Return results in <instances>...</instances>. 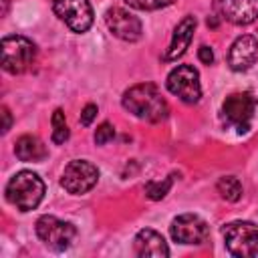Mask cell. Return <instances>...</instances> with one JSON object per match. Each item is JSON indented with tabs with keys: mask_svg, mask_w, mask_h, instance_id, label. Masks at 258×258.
<instances>
[{
	"mask_svg": "<svg viewBox=\"0 0 258 258\" xmlns=\"http://www.w3.org/2000/svg\"><path fill=\"white\" fill-rule=\"evenodd\" d=\"M0 50H2V69L10 75H20L28 71L36 58L34 42L22 34L4 36L0 42Z\"/></svg>",
	"mask_w": 258,
	"mask_h": 258,
	"instance_id": "3",
	"label": "cell"
},
{
	"mask_svg": "<svg viewBox=\"0 0 258 258\" xmlns=\"http://www.w3.org/2000/svg\"><path fill=\"white\" fill-rule=\"evenodd\" d=\"M167 91L181 99L183 103H198L202 97V85H200V73L191 64H177L167 75Z\"/></svg>",
	"mask_w": 258,
	"mask_h": 258,
	"instance_id": "7",
	"label": "cell"
},
{
	"mask_svg": "<svg viewBox=\"0 0 258 258\" xmlns=\"http://www.w3.org/2000/svg\"><path fill=\"white\" fill-rule=\"evenodd\" d=\"M52 141L54 143H64L69 139V125H67V119H64V113L62 109H54L52 113Z\"/></svg>",
	"mask_w": 258,
	"mask_h": 258,
	"instance_id": "19",
	"label": "cell"
},
{
	"mask_svg": "<svg viewBox=\"0 0 258 258\" xmlns=\"http://www.w3.org/2000/svg\"><path fill=\"white\" fill-rule=\"evenodd\" d=\"M14 153H16V157L20 161H42L48 155L44 143L34 135L18 137L16 143H14Z\"/></svg>",
	"mask_w": 258,
	"mask_h": 258,
	"instance_id": "16",
	"label": "cell"
},
{
	"mask_svg": "<svg viewBox=\"0 0 258 258\" xmlns=\"http://www.w3.org/2000/svg\"><path fill=\"white\" fill-rule=\"evenodd\" d=\"M224 244L232 256L246 258L258 254V226L248 220H236L222 228Z\"/></svg>",
	"mask_w": 258,
	"mask_h": 258,
	"instance_id": "5",
	"label": "cell"
},
{
	"mask_svg": "<svg viewBox=\"0 0 258 258\" xmlns=\"http://www.w3.org/2000/svg\"><path fill=\"white\" fill-rule=\"evenodd\" d=\"M121 103L131 115H135L141 121L159 123L169 115V105L161 95V91L157 89V85L153 83H139L129 87L123 93Z\"/></svg>",
	"mask_w": 258,
	"mask_h": 258,
	"instance_id": "1",
	"label": "cell"
},
{
	"mask_svg": "<svg viewBox=\"0 0 258 258\" xmlns=\"http://www.w3.org/2000/svg\"><path fill=\"white\" fill-rule=\"evenodd\" d=\"M171 183H173V177H163V179H153V181H147L145 183V196L149 200H163L167 196V191L171 189Z\"/></svg>",
	"mask_w": 258,
	"mask_h": 258,
	"instance_id": "18",
	"label": "cell"
},
{
	"mask_svg": "<svg viewBox=\"0 0 258 258\" xmlns=\"http://www.w3.org/2000/svg\"><path fill=\"white\" fill-rule=\"evenodd\" d=\"M97 181H99V169L87 159L71 161L60 175V185L73 196L87 194L97 185Z\"/></svg>",
	"mask_w": 258,
	"mask_h": 258,
	"instance_id": "8",
	"label": "cell"
},
{
	"mask_svg": "<svg viewBox=\"0 0 258 258\" xmlns=\"http://www.w3.org/2000/svg\"><path fill=\"white\" fill-rule=\"evenodd\" d=\"M2 117H4V125H2V133H8L10 131V125H12V119H10V111L6 107H2Z\"/></svg>",
	"mask_w": 258,
	"mask_h": 258,
	"instance_id": "24",
	"label": "cell"
},
{
	"mask_svg": "<svg viewBox=\"0 0 258 258\" xmlns=\"http://www.w3.org/2000/svg\"><path fill=\"white\" fill-rule=\"evenodd\" d=\"M133 248H135L137 256H157V258L169 256V248H167L163 236L151 228H143L135 234Z\"/></svg>",
	"mask_w": 258,
	"mask_h": 258,
	"instance_id": "15",
	"label": "cell"
},
{
	"mask_svg": "<svg viewBox=\"0 0 258 258\" xmlns=\"http://www.w3.org/2000/svg\"><path fill=\"white\" fill-rule=\"evenodd\" d=\"M44 198V181L38 173L22 169L14 173L6 183V200L20 212L34 210Z\"/></svg>",
	"mask_w": 258,
	"mask_h": 258,
	"instance_id": "2",
	"label": "cell"
},
{
	"mask_svg": "<svg viewBox=\"0 0 258 258\" xmlns=\"http://www.w3.org/2000/svg\"><path fill=\"white\" fill-rule=\"evenodd\" d=\"M36 236L46 248L54 252H62L71 248L77 236V228L71 222L58 220L56 216H40L36 220Z\"/></svg>",
	"mask_w": 258,
	"mask_h": 258,
	"instance_id": "6",
	"label": "cell"
},
{
	"mask_svg": "<svg viewBox=\"0 0 258 258\" xmlns=\"http://www.w3.org/2000/svg\"><path fill=\"white\" fill-rule=\"evenodd\" d=\"M115 137V127L111 125V123H101L97 129H95V143L97 145H105V143H109L111 139Z\"/></svg>",
	"mask_w": 258,
	"mask_h": 258,
	"instance_id": "21",
	"label": "cell"
},
{
	"mask_svg": "<svg viewBox=\"0 0 258 258\" xmlns=\"http://www.w3.org/2000/svg\"><path fill=\"white\" fill-rule=\"evenodd\" d=\"M198 58H200L204 64H212V62H214V50H212L210 46L202 44V46L198 48Z\"/></svg>",
	"mask_w": 258,
	"mask_h": 258,
	"instance_id": "23",
	"label": "cell"
},
{
	"mask_svg": "<svg viewBox=\"0 0 258 258\" xmlns=\"http://www.w3.org/2000/svg\"><path fill=\"white\" fill-rule=\"evenodd\" d=\"M218 18L232 24H250L258 20V0H214Z\"/></svg>",
	"mask_w": 258,
	"mask_h": 258,
	"instance_id": "12",
	"label": "cell"
},
{
	"mask_svg": "<svg viewBox=\"0 0 258 258\" xmlns=\"http://www.w3.org/2000/svg\"><path fill=\"white\" fill-rule=\"evenodd\" d=\"M216 187H218V194H220L226 202H238V200L242 198V194H244L240 179L234 177V175H224V177H220L218 183H216Z\"/></svg>",
	"mask_w": 258,
	"mask_h": 258,
	"instance_id": "17",
	"label": "cell"
},
{
	"mask_svg": "<svg viewBox=\"0 0 258 258\" xmlns=\"http://www.w3.org/2000/svg\"><path fill=\"white\" fill-rule=\"evenodd\" d=\"M175 0H125V4H129L135 10H159L165 6H171Z\"/></svg>",
	"mask_w": 258,
	"mask_h": 258,
	"instance_id": "20",
	"label": "cell"
},
{
	"mask_svg": "<svg viewBox=\"0 0 258 258\" xmlns=\"http://www.w3.org/2000/svg\"><path fill=\"white\" fill-rule=\"evenodd\" d=\"M169 234H171L173 242H177V244L200 246V244L208 242L210 228H208L206 220H202L200 216H196V214H181V216L171 220Z\"/></svg>",
	"mask_w": 258,
	"mask_h": 258,
	"instance_id": "9",
	"label": "cell"
},
{
	"mask_svg": "<svg viewBox=\"0 0 258 258\" xmlns=\"http://www.w3.org/2000/svg\"><path fill=\"white\" fill-rule=\"evenodd\" d=\"M95 117H97V105H93V103L85 105V109H83V113H81V125L89 127V125L95 121Z\"/></svg>",
	"mask_w": 258,
	"mask_h": 258,
	"instance_id": "22",
	"label": "cell"
},
{
	"mask_svg": "<svg viewBox=\"0 0 258 258\" xmlns=\"http://www.w3.org/2000/svg\"><path fill=\"white\" fill-rule=\"evenodd\" d=\"M256 60H258V38L252 34L238 36L228 50V67L236 73H242L252 69Z\"/></svg>",
	"mask_w": 258,
	"mask_h": 258,
	"instance_id": "13",
	"label": "cell"
},
{
	"mask_svg": "<svg viewBox=\"0 0 258 258\" xmlns=\"http://www.w3.org/2000/svg\"><path fill=\"white\" fill-rule=\"evenodd\" d=\"M52 10L73 32H87L93 24V8L89 0H54Z\"/></svg>",
	"mask_w": 258,
	"mask_h": 258,
	"instance_id": "10",
	"label": "cell"
},
{
	"mask_svg": "<svg viewBox=\"0 0 258 258\" xmlns=\"http://www.w3.org/2000/svg\"><path fill=\"white\" fill-rule=\"evenodd\" d=\"M258 101L250 91L232 93L222 103V121L226 127H234L238 133H246L254 119Z\"/></svg>",
	"mask_w": 258,
	"mask_h": 258,
	"instance_id": "4",
	"label": "cell"
},
{
	"mask_svg": "<svg viewBox=\"0 0 258 258\" xmlns=\"http://www.w3.org/2000/svg\"><path fill=\"white\" fill-rule=\"evenodd\" d=\"M105 22H107L109 30L113 32V36H117L125 42H135L141 38V32H143L141 20L125 8H119V6L109 8L105 12Z\"/></svg>",
	"mask_w": 258,
	"mask_h": 258,
	"instance_id": "11",
	"label": "cell"
},
{
	"mask_svg": "<svg viewBox=\"0 0 258 258\" xmlns=\"http://www.w3.org/2000/svg\"><path fill=\"white\" fill-rule=\"evenodd\" d=\"M196 26H198V20H196V16H191V14L183 16V18L177 22V26L173 28V34H171V42H169V46H167V50H165V54H163V60H165V62L177 60L179 56L185 54V50L189 48V42H191V38H194Z\"/></svg>",
	"mask_w": 258,
	"mask_h": 258,
	"instance_id": "14",
	"label": "cell"
}]
</instances>
